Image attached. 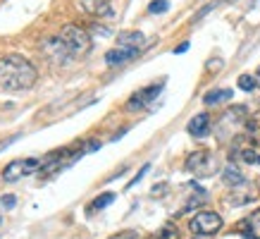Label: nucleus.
<instances>
[{
    "label": "nucleus",
    "instance_id": "nucleus-20",
    "mask_svg": "<svg viewBox=\"0 0 260 239\" xmlns=\"http://www.w3.org/2000/svg\"><path fill=\"white\" fill-rule=\"evenodd\" d=\"M148 170H150V165H148V163H146V165H143L141 170H139V175H136L134 180H132V182L126 184V189H132V187H136V184H139V182H141V180H143V175H146V172H148Z\"/></svg>",
    "mask_w": 260,
    "mask_h": 239
},
{
    "label": "nucleus",
    "instance_id": "nucleus-6",
    "mask_svg": "<svg viewBox=\"0 0 260 239\" xmlns=\"http://www.w3.org/2000/svg\"><path fill=\"white\" fill-rule=\"evenodd\" d=\"M165 88V81H158V84H150V86L141 88V91H136L132 98H129V103H126V110H141L146 105H150L155 98L160 96V91Z\"/></svg>",
    "mask_w": 260,
    "mask_h": 239
},
{
    "label": "nucleus",
    "instance_id": "nucleus-13",
    "mask_svg": "<svg viewBox=\"0 0 260 239\" xmlns=\"http://www.w3.org/2000/svg\"><path fill=\"white\" fill-rule=\"evenodd\" d=\"M222 182L227 184V187H244L246 184V177L241 175V170L234 165H227L222 170Z\"/></svg>",
    "mask_w": 260,
    "mask_h": 239
},
{
    "label": "nucleus",
    "instance_id": "nucleus-25",
    "mask_svg": "<svg viewBox=\"0 0 260 239\" xmlns=\"http://www.w3.org/2000/svg\"><path fill=\"white\" fill-rule=\"evenodd\" d=\"M258 165H260V153H258Z\"/></svg>",
    "mask_w": 260,
    "mask_h": 239
},
{
    "label": "nucleus",
    "instance_id": "nucleus-23",
    "mask_svg": "<svg viewBox=\"0 0 260 239\" xmlns=\"http://www.w3.org/2000/svg\"><path fill=\"white\" fill-rule=\"evenodd\" d=\"M255 79H258V84H260V67H258V72H255Z\"/></svg>",
    "mask_w": 260,
    "mask_h": 239
},
{
    "label": "nucleus",
    "instance_id": "nucleus-22",
    "mask_svg": "<svg viewBox=\"0 0 260 239\" xmlns=\"http://www.w3.org/2000/svg\"><path fill=\"white\" fill-rule=\"evenodd\" d=\"M186 50H189V43L184 41L181 46H177V48H174V55H181V53H186Z\"/></svg>",
    "mask_w": 260,
    "mask_h": 239
},
{
    "label": "nucleus",
    "instance_id": "nucleus-3",
    "mask_svg": "<svg viewBox=\"0 0 260 239\" xmlns=\"http://www.w3.org/2000/svg\"><path fill=\"white\" fill-rule=\"evenodd\" d=\"M189 230L196 237H213L222 230V215L215 211H198L189 223Z\"/></svg>",
    "mask_w": 260,
    "mask_h": 239
},
{
    "label": "nucleus",
    "instance_id": "nucleus-10",
    "mask_svg": "<svg viewBox=\"0 0 260 239\" xmlns=\"http://www.w3.org/2000/svg\"><path fill=\"white\" fill-rule=\"evenodd\" d=\"M186 132H189L193 139H203V136L210 134V117L205 115V112H198L193 117L189 120V125H186Z\"/></svg>",
    "mask_w": 260,
    "mask_h": 239
},
{
    "label": "nucleus",
    "instance_id": "nucleus-8",
    "mask_svg": "<svg viewBox=\"0 0 260 239\" xmlns=\"http://www.w3.org/2000/svg\"><path fill=\"white\" fill-rule=\"evenodd\" d=\"M74 8L88 17L112 15V0H74Z\"/></svg>",
    "mask_w": 260,
    "mask_h": 239
},
{
    "label": "nucleus",
    "instance_id": "nucleus-17",
    "mask_svg": "<svg viewBox=\"0 0 260 239\" xmlns=\"http://www.w3.org/2000/svg\"><path fill=\"white\" fill-rule=\"evenodd\" d=\"M167 10H170V0H150V5H148L150 15H162Z\"/></svg>",
    "mask_w": 260,
    "mask_h": 239
},
{
    "label": "nucleus",
    "instance_id": "nucleus-4",
    "mask_svg": "<svg viewBox=\"0 0 260 239\" xmlns=\"http://www.w3.org/2000/svg\"><path fill=\"white\" fill-rule=\"evenodd\" d=\"M186 170L193 172L196 177H210L217 172V160L210 151H196L186 160Z\"/></svg>",
    "mask_w": 260,
    "mask_h": 239
},
{
    "label": "nucleus",
    "instance_id": "nucleus-11",
    "mask_svg": "<svg viewBox=\"0 0 260 239\" xmlns=\"http://www.w3.org/2000/svg\"><path fill=\"white\" fill-rule=\"evenodd\" d=\"M237 230L241 232L244 237L260 239V211H253L248 218H244V220L237 225Z\"/></svg>",
    "mask_w": 260,
    "mask_h": 239
},
{
    "label": "nucleus",
    "instance_id": "nucleus-5",
    "mask_svg": "<svg viewBox=\"0 0 260 239\" xmlns=\"http://www.w3.org/2000/svg\"><path fill=\"white\" fill-rule=\"evenodd\" d=\"M41 170V160L39 158H24V160H12L8 163V167L3 170V182H17L19 177L31 175Z\"/></svg>",
    "mask_w": 260,
    "mask_h": 239
},
{
    "label": "nucleus",
    "instance_id": "nucleus-16",
    "mask_svg": "<svg viewBox=\"0 0 260 239\" xmlns=\"http://www.w3.org/2000/svg\"><path fill=\"white\" fill-rule=\"evenodd\" d=\"M255 86H258L255 74H241V77H239V88H241V91H255Z\"/></svg>",
    "mask_w": 260,
    "mask_h": 239
},
{
    "label": "nucleus",
    "instance_id": "nucleus-18",
    "mask_svg": "<svg viewBox=\"0 0 260 239\" xmlns=\"http://www.w3.org/2000/svg\"><path fill=\"white\" fill-rule=\"evenodd\" d=\"M177 237H179L177 227H174L172 223H167V225H162V227H160V232H158V237H155V239H177Z\"/></svg>",
    "mask_w": 260,
    "mask_h": 239
},
{
    "label": "nucleus",
    "instance_id": "nucleus-26",
    "mask_svg": "<svg viewBox=\"0 0 260 239\" xmlns=\"http://www.w3.org/2000/svg\"><path fill=\"white\" fill-rule=\"evenodd\" d=\"M0 223H3V218H0Z\"/></svg>",
    "mask_w": 260,
    "mask_h": 239
},
{
    "label": "nucleus",
    "instance_id": "nucleus-9",
    "mask_svg": "<svg viewBox=\"0 0 260 239\" xmlns=\"http://www.w3.org/2000/svg\"><path fill=\"white\" fill-rule=\"evenodd\" d=\"M139 53H141V48H122V46L110 48V50L105 53V65H108V67H119V65L134 60Z\"/></svg>",
    "mask_w": 260,
    "mask_h": 239
},
{
    "label": "nucleus",
    "instance_id": "nucleus-14",
    "mask_svg": "<svg viewBox=\"0 0 260 239\" xmlns=\"http://www.w3.org/2000/svg\"><path fill=\"white\" fill-rule=\"evenodd\" d=\"M232 88H213V91H208L203 96V103L205 105H220L224 101H232Z\"/></svg>",
    "mask_w": 260,
    "mask_h": 239
},
{
    "label": "nucleus",
    "instance_id": "nucleus-21",
    "mask_svg": "<svg viewBox=\"0 0 260 239\" xmlns=\"http://www.w3.org/2000/svg\"><path fill=\"white\" fill-rule=\"evenodd\" d=\"M110 239H136V232L126 230V232H119V234H115V237H110Z\"/></svg>",
    "mask_w": 260,
    "mask_h": 239
},
{
    "label": "nucleus",
    "instance_id": "nucleus-2",
    "mask_svg": "<svg viewBox=\"0 0 260 239\" xmlns=\"http://www.w3.org/2000/svg\"><path fill=\"white\" fill-rule=\"evenodd\" d=\"M64 48L70 50L72 57H84L91 50V36L86 29H81L79 24H67L62 32H60Z\"/></svg>",
    "mask_w": 260,
    "mask_h": 239
},
{
    "label": "nucleus",
    "instance_id": "nucleus-28",
    "mask_svg": "<svg viewBox=\"0 0 260 239\" xmlns=\"http://www.w3.org/2000/svg\"><path fill=\"white\" fill-rule=\"evenodd\" d=\"M136 239H139V237H136Z\"/></svg>",
    "mask_w": 260,
    "mask_h": 239
},
{
    "label": "nucleus",
    "instance_id": "nucleus-7",
    "mask_svg": "<svg viewBox=\"0 0 260 239\" xmlns=\"http://www.w3.org/2000/svg\"><path fill=\"white\" fill-rule=\"evenodd\" d=\"M41 50H43V55H46L48 60H53V63H57V65H64L67 60H72L70 50L64 48V43H62V39H60V36L43 41V46H41Z\"/></svg>",
    "mask_w": 260,
    "mask_h": 239
},
{
    "label": "nucleus",
    "instance_id": "nucleus-27",
    "mask_svg": "<svg viewBox=\"0 0 260 239\" xmlns=\"http://www.w3.org/2000/svg\"><path fill=\"white\" fill-rule=\"evenodd\" d=\"M229 3H234V0H229Z\"/></svg>",
    "mask_w": 260,
    "mask_h": 239
},
{
    "label": "nucleus",
    "instance_id": "nucleus-24",
    "mask_svg": "<svg viewBox=\"0 0 260 239\" xmlns=\"http://www.w3.org/2000/svg\"><path fill=\"white\" fill-rule=\"evenodd\" d=\"M196 239H210V237H196Z\"/></svg>",
    "mask_w": 260,
    "mask_h": 239
},
{
    "label": "nucleus",
    "instance_id": "nucleus-15",
    "mask_svg": "<svg viewBox=\"0 0 260 239\" xmlns=\"http://www.w3.org/2000/svg\"><path fill=\"white\" fill-rule=\"evenodd\" d=\"M115 199H117V194H112V191H105V194H101V196H98V199L91 203V208H93V211H103V208L110 206Z\"/></svg>",
    "mask_w": 260,
    "mask_h": 239
},
{
    "label": "nucleus",
    "instance_id": "nucleus-12",
    "mask_svg": "<svg viewBox=\"0 0 260 239\" xmlns=\"http://www.w3.org/2000/svg\"><path fill=\"white\" fill-rule=\"evenodd\" d=\"M143 34L141 32H122L117 34V46L122 48H143Z\"/></svg>",
    "mask_w": 260,
    "mask_h": 239
},
{
    "label": "nucleus",
    "instance_id": "nucleus-19",
    "mask_svg": "<svg viewBox=\"0 0 260 239\" xmlns=\"http://www.w3.org/2000/svg\"><path fill=\"white\" fill-rule=\"evenodd\" d=\"M0 206L5 208V211H12V208L17 206V196L15 194H3V196H0Z\"/></svg>",
    "mask_w": 260,
    "mask_h": 239
},
{
    "label": "nucleus",
    "instance_id": "nucleus-1",
    "mask_svg": "<svg viewBox=\"0 0 260 239\" xmlns=\"http://www.w3.org/2000/svg\"><path fill=\"white\" fill-rule=\"evenodd\" d=\"M39 79V72L26 57L5 55L0 57V86L5 91H26Z\"/></svg>",
    "mask_w": 260,
    "mask_h": 239
}]
</instances>
